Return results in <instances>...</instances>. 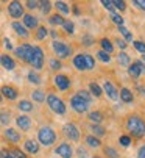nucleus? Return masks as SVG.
<instances>
[{
    "label": "nucleus",
    "instance_id": "24",
    "mask_svg": "<svg viewBox=\"0 0 145 158\" xmlns=\"http://www.w3.org/2000/svg\"><path fill=\"white\" fill-rule=\"evenodd\" d=\"M86 119L89 121V124H97V125H102L103 121H105V114L100 111V110H92L87 113Z\"/></svg>",
    "mask_w": 145,
    "mask_h": 158
},
{
    "label": "nucleus",
    "instance_id": "44",
    "mask_svg": "<svg viewBox=\"0 0 145 158\" xmlns=\"http://www.w3.org/2000/svg\"><path fill=\"white\" fill-rule=\"evenodd\" d=\"M52 8H53V3L52 2H48V0H42L41 2V11H42V14L44 16H50V11H52Z\"/></svg>",
    "mask_w": 145,
    "mask_h": 158
},
{
    "label": "nucleus",
    "instance_id": "2",
    "mask_svg": "<svg viewBox=\"0 0 145 158\" xmlns=\"http://www.w3.org/2000/svg\"><path fill=\"white\" fill-rule=\"evenodd\" d=\"M36 139L44 149H52L58 141V131L50 125H41L36 130Z\"/></svg>",
    "mask_w": 145,
    "mask_h": 158
},
{
    "label": "nucleus",
    "instance_id": "20",
    "mask_svg": "<svg viewBox=\"0 0 145 158\" xmlns=\"http://www.w3.org/2000/svg\"><path fill=\"white\" fill-rule=\"evenodd\" d=\"M83 143H84L83 146H86L87 149L95 150V152H99V150L103 149L102 139L97 138V136H94V135H91V133H87V135H84V136H83Z\"/></svg>",
    "mask_w": 145,
    "mask_h": 158
},
{
    "label": "nucleus",
    "instance_id": "54",
    "mask_svg": "<svg viewBox=\"0 0 145 158\" xmlns=\"http://www.w3.org/2000/svg\"><path fill=\"white\" fill-rule=\"evenodd\" d=\"M137 10H140V11H145V0H133L131 2Z\"/></svg>",
    "mask_w": 145,
    "mask_h": 158
},
{
    "label": "nucleus",
    "instance_id": "6",
    "mask_svg": "<svg viewBox=\"0 0 145 158\" xmlns=\"http://www.w3.org/2000/svg\"><path fill=\"white\" fill-rule=\"evenodd\" d=\"M61 135L69 143H80L81 141V128L75 122H66L61 127Z\"/></svg>",
    "mask_w": 145,
    "mask_h": 158
},
{
    "label": "nucleus",
    "instance_id": "4",
    "mask_svg": "<svg viewBox=\"0 0 145 158\" xmlns=\"http://www.w3.org/2000/svg\"><path fill=\"white\" fill-rule=\"evenodd\" d=\"M50 49H52V52H53V56L59 58L61 61L69 60L72 55H74V47H72L67 41H61V39L52 41ZM72 58H74V56H72Z\"/></svg>",
    "mask_w": 145,
    "mask_h": 158
},
{
    "label": "nucleus",
    "instance_id": "57",
    "mask_svg": "<svg viewBox=\"0 0 145 158\" xmlns=\"http://www.w3.org/2000/svg\"><path fill=\"white\" fill-rule=\"evenodd\" d=\"M137 91H139V94H140L142 97H145V86H139Z\"/></svg>",
    "mask_w": 145,
    "mask_h": 158
},
{
    "label": "nucleus",
    "instance_id": "12",
    "mask_svg": "<svg viewBox=\"0 0 145 158\" xmlns=\"http://www.w3.org/2000/svg\"><path fill=\"white\" fill-rule=\"evenodd\" d=\"M52 81H53L55 89H58V91H61V93L69 91V89L72 88V85H74L72 78H70L67 74H62V72L55 74V75H53V78H52Z\"/></svg>",
    "mask_w": 145,
    "mask_h": 158
},
{
    "label": "nucleus",
    "instance_id": "59",
    "mask_svg": "<svg viewBox=\"0 0 145 158\" xmlns=\"http://www.w3.org/2000/svg\"><path fill=\"white\" fill-rule=\"evenodd\" d=\"M91 158H102V155H91Z\"/></svg>",
    "mask_w": 145,
    "mask_h": 158
},
{
    "label": "nucleus",
    "instance_id": "18",
    "mask_svg": "<svg viewBox=\"0 0 145 158\" xmlns=\"http://www.w3.org/2000/svg\"><path fill=\"white\" fill-rule=\"evenodd\" d=\"M0 91H2V97L10 100V102H19L20 100L19 99V96H20L19 89L16 86H13V85H3Z\"/></svg>",
    "mask_w": 145,
    "mask_h": 158
},
{
    "label": "nucleus",
    "instance_id": "17",
    "mask_svg": "<svg viewBox=\"0 0 145 158\" xmlns=\"http://www.w3.org/2000/svg\"><path fill=\"white\" fill-rule=\"evenodd\" d=\"M102 88H103L105 96H106L109 100H112V102L120 100V91H119V89L112 85V81H111V80H105V81L102 83Z\"/></svg>",
    "mask_w": 145,
    "mask_h": 158
},
{
    "label": "nucleus",
    "instance_id": "23",
    "mask_svg": "<svg viewBox=\"0 0 145 158\" xmlns=\"http://www.w3.org/2000/svg\"><path fill=\"white\" fill-rule=\"evenodd\" d=\"M0 64H2V67L5 71H14L17 67V61L14 60V56H11L8 52H3L2 55H0Z\"/></svg>",
    "mask_w": 145,
    "mask_h": 158
},
{
    "label": "nucleus",
    "instance_id": "10",
    "mask_svg": "<svg viewBox=\"0 0 145 158\" xmlns=\"http://www.w3.org/2000/svg\"><path fill=\"white\" fill-rule=\"evenodd\" d=\"M53 153L59 158H74L77 155V149L69 141H61L53 147Z\"/></svg>",
    "mask_w": 145,
    "mask_h": 158
},
{
    "label": "nucleus",
    "instance_id": "40",
    "mask_svg": "<svg viewBox=\"0 0 145 158\" xmlns=\"http://www.w3.org/2000/svg\"><path fill=\"white\" fill-rule=\"evenodd\" d=\"M62 30L67 36H74L75 35V24H74V20L72 19H66L64 22V25H62Z\"/></svg>",
    "mask_w": 145,
    "mask_h": 158
},
{
    "label": "nucleus",
    "instance_id": "55",
    "mask_svg": "<svg viewBox=\"0 0 145 158\" xmlns=\"http://www.w3.org/2000/svg\"><path fill=\"white\" fill-rule=\"evenodd\" d=\"M3 47H5V50H8V52H14V47H13V44H11V41L5 36L3 38Z\"/></svg>",
    "mask_w": 145,
    "mask_h": 158
},
{
    "label": "nucleus",
    "instance_id": "28",
    "mask_svg": "<svg viewBox=\"0 0 145 158\" xmlns=\"http://www.w3.org/2000/svg\"><path fill=\"white\" fill-rule=\"evenodd\" d=\"M47 96H48V93H45L44 89H33L31 91V94H30V97H31V100L33 102H36V103H44V102H47Z\"/></svg>",
    "mask_w": 145,
    "mask_h": 158
},
{
    "label": "nucleus",
    "instance_id": "37",
    "mask_svg": "<svg viewBox=\"0 0 145 158\" xmlns=\"http://www.w3.org/2000/svg\"><path fill=\"white\" fill-rule=\"evenodd\" d=\"M13 119H14V118L11 116V111H10V110H8V111H6V110H2V114H0V124H2L3 128H8Z\"/></svg>",
    "mask_w": 145,
    "mask_h": 158
},
{
    "label": "nucleus",
    "instance_id": "31",
    "mask_svg": "<svg viewBox=\"0 0 145 158\" xmlns=\"http://www.w3.org/2000/svg\"><path fill=\"white\" fill-rule=\"evenodd\" d=\"M27 81H28L30 85H33V86H41V85H42V77H41L39 72L30 69V71L27 72Z\"/></svg>",
    "mask_w": 145,
    "mask_h": 158
},
{
    "label": "nucleus",
    "instance_id": "51",
    "mask_svg": "<svg viewBox=\"0 0 145 158\" xmlns=\"http://www.w3.org/2000/svg\"><path fill=\"white\" fill-rule=\"evenodd\" d=\"M77 156L78 158H89L91 155L87 153V147L86 146H78L77 147Z\"/></svg>",
    "mask_w": 145,
    "mask_h": 158
},
{
    "label": "nucleus",
    "instance_id": "50",
    "mask_svg": "<svg viewBox=\"0 0 145 158\" xmlns=\"http://www.w3.org/2000/svg\"><path fill=\"white\" fill-rule=\"evenodd\" d=\"M102 5L105 6V10L109 11V14L111 13H117L115 11V6H114V0H102Z\"/></svg>",
    "mask_w": 145,
    "mask_h": 158
},
{
    "label": "nucleus",
    "instance_id": "38",
    "mask_svg": "<svg viewBox=\"0 0 145 158\" xmlns=\"http://www.w3.org/2000/svg\"><path fill=\"white\" fill-rule=\"evenodd\" d=\"M95 58L99 60L100 63H103V64H109L112 61V55H109L108 52H105L102 49H99V50L95 52Z\"/></svg>",
    "mask_w": 145,
    "mask_h": 158
},
{
    "label": "nucleus",
    "instance_id": "52",
    "mask_svg": "<svg viewBox=\"0 0 145 158\" xmlns=\"http://www.w3.org/2000/svg\"><path fill=\"white\" fill-rule=\"evenodd\" d=\"M133 47H134L139 53L145 55V42H142V41H134V42H133Z\"/></svg>",
    "mask_w": 145,
    "mask_h": 158
},
{
    "label": "nucleus",
    "instance_id": "56",
    "mask_svg": "<svg viewBox=\"0 0 145 158\" xmlns=\"http://www.w3.org/2000/svg\"><path fill=\"white\" fill-rule=\"evenodd\" d=\"M0 158H13V156L10 155V152H8L6 147H2V152H0Z\"/></svg>",
    "mask_w": 145,
    "mask_h": 158
},
{
    "label": "nucleus",
    "instance_id": "29",
    "mask_svg": "<svg viewBox=\"0 0 145 158\" xmlns=\"http://www.w3.org/2000/svg\"><path fill=\"white\" fill-rule=\"evenodd\" d=\"M120 102H123V103H133L134 102V94L130 88H127V86L120 88Z\"/></svg>",
    "mask_w": 145,
    "mask_h": 158
},
{
    "label": "nucleus",
    "instance_id": "3",
    "mask_svg": "<svg viewBox=\"0 0 145 158\" xmlns=\"http://www.w3.org/2000/svg\"><path fill=\"white\" fill-rule=\"evenodd\" d=\"M95 63L97 58L92 53L87 52H78L77 55H74L72 58V66L75 67L78 72H91L95 69Z\"/></svg>",
    "mask_w": 145,
    "mask_h": 158
},
{
    "label": "nucleus",
    "instance_id": "33",
    "mask_svg": "<svg viewBox=\"0 0 145 158\" xmlns=\"http://www.w3.org/2000/svg\"><path fill=\"white\" fill-rule=\"evenodd\" d=\"M112 42H114V41L109 39V38H102V39L99 41V46H100L102 50H105V52H108L109 55H112V53H114V49H115Z\"/></svg>",
    "mask_w": 145,
    "mask_h": 158
},
{
    "label": "nucleus",
    "instance_id": "16",
    "mask_svg": "<svg viewBox=\"0 0 145 158\" xmlns=\"http://www.w3.org/2000/svg\"><path fill=\"white\" fill-rule=\"evenodd\" d=\"M22 150L25 152L27 155L33 156V155H38V153L41 152V144H39L38 139L28 136V138L23 139V143H22Z\"/></svg>",
    "mask_w": 145,
    "mask_h": 158
},
{
    "label": "nucleus",
    "instance_id": "49",
    "mask_svg": "<svg viewBox=\"0 0 145 158\" xmlns=\"http://www.w3.org/2000/svg\"><path fill=\"white\" fill-rule=\"evenodd\" d=\"M114 6L117 13H123L127 10V2L125 0H114Z\"/></svg>",
    "mask_w": 145,
    "mask_h": 158
},
{
    "label": "nucleus",
    "instance_id": "32",
    "mask_svg": "<svg viewBox=\"0 0 145 158\" xmlns=\"http://www.w3.org/2000/svg\"><path fill=\"white\" fill-rule=\"evenodd\" d=\"M62 69V61L56 56H50L48 58V71H52L55 74H59V71Z\"/></svg>",
    "mask_w": 145,
    "mask_h": 158
},
{
    "label": "nucleus",
    "instance_id": "39",
    "mask_svg": "<svg viewBox=\"0 0 145 158\" xmlns=\"http://www.w3.org/2000/svg\"><path fill=\"white\" fill-rule=\"evenodd\" d=\"M102 152H103L105 158H120L119 150H117L115 147H112V146H103Z\"/></svg>",
    "mask_w": 145,
    "mask_h": 158
},
{
    "label": "nucleus",
    "instance_id": "43",
    "mask_svg": "<svg viewBox=\"0 0 145 158\" xmlns=\"http://www.w3.org/2000/svg\"><path fill=\"white\" fill-rule=\"evenodd\" d=\"M119 144L122 147H130L133 144V138L130 136L128 133H123V135H120V136H119Z\"/></svg>",
    "mask_w": 145,
    "mask_h": 158
},
{
    "label": "nucleus",
    "instance_id": "36",
    "mask_svg": "<svg viewBox=\"0 0 145 158\" xmlns=\"http://www.w3.org/2000/svg\"><path fill=\"white\" fill-rule=\"evenodd\" d=\"M6 149H8V152H10V155L13 158H31L30 155H27L25 152H23L20 147H17V146H8Z\"/></svg>",
    "mask_w": 145,
    "mask_h": 158
},
{
    "label": "nucleus",
    "instance_id": "13",
    "mask_svg": "<svg viewBox=\"0 0 145 158\" xmlns=\"http://www.w3.org/2000/svg\"><path fill=\"white\" fill-rule=\"evenodd\" d=\"M44 64H45V52L41 46H34V52H33V58L30 63V67L36 72H41L44 69Z\"/></svg>",
    "mask_w": 145,
    "mask_h": 158
},
{
    "label": "nucleus",
    "instance_id": "1",
    "mask_svg": "<svg viewBox=\"0 0 145 158\" xmlns=\"http://www.w3.org/2000/svg\"><path fill=\"white\" fill-rule=\"evenodd\" d=\"M125 130L136 141L145 138V119L139 113H131L125 118Z\"/></svg>",
    "mask_w": 145,
    "mask_h": 158
},
{
    "label": "nucleus",
    "instance_id": "42",
    "mask_svg": "<svg viewBox=\"0 0 145 158\" xmlns=\"http://www.w3.org/2000/svg\"><path fill=\"white\" fill-rule=\"evenodd\" d=\"M117 31H120V35L123 36V39H125L127 42H134V39H133V33H130V30H128L125 25L117 27Z\"/></svg>",
    "mask_w": 145,
    "mask_h": 158
},
{
    "label": "nucleus",
    "instance_id": "45",
    "mask_svg": "<svg viewBox=\"0 0 145 158\" xmlns=\"http://www.w3.org/2000/svg\"><path fill=\"white\" fill-rule=\"evenodd\" d=\"M77 94H78L80 97H83L84 100H87L89 103H92V102H94V99H95V97L91 94V91H89V89H78V91H77Z\"/></svg>",
    "mask_w": 145,
    "mask_h": 158
},
{
    "label": "nucleus",
    "instance_id": "22",
    "mask_svg": "<svg viewBox=\"0 0 145 158\" xmlns=\"http://www.w3.org/2000/svg\"><path fill=\"white\" fill-rule=\"evenodd\" d=\"M22 24L25 25L30 31H36L39 27H41V24H39V17L38 16H34L33 13H27L25 16H23V19H22Z\"/></svg>",
    "mask_w": 145,
    "mask_h": 158
},
{
    "label": "nucleus",
    "instance_id": "7",
    "mask_svg": "<svg viewBox=\"0 0 145 158\" xmlns=\"http://www.w3.org/2000/svg\"><path fill=\"white\" fill-rule=\"evenodd\" d=\"M33 52H34V46L27 41V42H22L19 47H16L13 53H14V56L19 61H22L23 64H28L30 66L31 58H33Z\"/></svg>",
    "mask_w": 145,
    "mask_h": 158
},
{
    "label": "nucleus",
    "instance_id": "35",
    "mask_svg": "<svg viewBox=\"0 0 145 158\" xmlns=\"http://www.w3.org/2000/svg\"><path fill=\"white\" fill-rule=\"evenodd\" d=\"M48 35H50V30H48L45 25H41V27L33 33V38H34L36 41H39V42H41V41H45V39L48 38Z\"/></svg>",
    "mask_w": 145,
    "mask_h": 158
},
{
    "label": "nucleus",
    "instance_id": "5",
    "mask_svg": "<svg viewBox=\"0 0 145 158\" xmlns=\"http://www.w3.org/2000/svg\"><path fill=\"white\" fill-rule=\"evenodd\" d=\"M47 106L56 116H66L67 114V105H66V102L58 94H55V93H48V96H47Z\"/></svg>",
    "mask_w": 145,
    "mask_h": 158
},
{
    "label": "nucleus",
    "instance_id": "9",
    "mask_svg": "<svg viewBox=\"0 0 145 158\" xmlns=\"http://www.w3.org/2000/svg\"><path fill=\"white\" fill-rule=\"evenodd\" d=\"M2 139H3V143H8L10 146H17L19 147V144L23 143L25 138H23L22 131H19L17 128L8 127V128H3V131H2Z\"/></svg>",
    "mask_w": 145,
    "mask_h": 158
},
{
    "label": "nucleus",
    "instance_id": "46",
    "mask_svg": "<svg viewBox=\"0 0 145 158\" xmlns=\"http://www.w3.org/2000/svg\"><path fill=\"white\" fill-rule=\"evenodd\" d=\"M109 17H111V20L114 22L117 27H122L123 25V17H122V14H120V13H111Z\"/></svg>",
    "mask_w": 145,
    "mask_h": 158
},
{
    "label": "nucleus",
    "instance_id": "53",
    "mask_svg": "<svg viewBox=\"0 0 145 158\" xmlns=\"http://www.w3.org/2000/svg\"><path fill=\"white\" fill-rule=\"evenodd\" d=\"M136 158H145V143L139 144L136 149Z\"/></svg>",
    "mask_w": 145,
    "mask_h": 158
},
{
    "label": "nucleus",
    "instance_id": "8",
    "mask_svg": "<svg viewBox=\"0 0 145 158\" xmlns=\"http://www.w3.org/2000/svg\"><path fill=\"white\" fill-rule=\"evenodd\" d=\"M91 105L92 103H89L87 100H84L83 97H80L77 93L70 97V110L74 111V113H77V114H80V116L87 114V113L91 111Z\"/></svg>",
    "mask_w": 145,
    "mask_h": 158
},
{
    "label": "nucleus",
    "instance_id": "27",
    "mask_svg": "<svg viewBox=\"0 0 145 158\" xmlns=\"http://www.w3.org/2000/svg\"><path fill=\"white\" fill-rule=\"evenodd\" d=\"M87 89L91 91V94H92L95 99H102V96L105 94V93H103L102 85H99L95 80H92V81H89V83H87Z\"/></svg>",
    "mask_w": 145,
    "mask_h": 158
},
{
    "label": "nucleus",
    "instance_id": "34",
    "mask_svg": "<svg viewBox=\"0 0 145 158\" xmlns=\"http://www.w3.org/2000/svg\"><path fill=\"white\" fill-rule=\"evenodd\" d=\"M117 63L122 66V67H128L131 66V63H133V60H131V56L127 53V52H119L117 53Z\"/></svg>",
    "mask_w": 145,
    "mask_h": 158
},
{
    "label": "nucleus",
    "instance_id": "41",
    "mask_svg": "<svg viewBox=\"0 0 145 158\" xmlns=\"http://www.w3.org/2000/svg\"><path fill=\"white\" fill-rule=\"evenodd\" d=\"M81 44H83V46L84 47H92L94 46V44H95V38L91 35V33H84L83 36H81Z\"/></svg>",
    "mask_w": 145,
    "mask_h": 158
},
{
    "label": "nucleus",
    "instance_id": "60",
    "mask_svg": "<svg viewBox=\"0 0 145 158\" xmlns=\"http://www.w3.org/2000/svg\"><path fill=\"white\" fill-rule=\"evenodd\" d=\"M140 60H142V61L145 63V55H142V58H140Z\"/></svg>",
    "mask_w": 145,
    "mask_h": 158
},
{
    "label": "nucleus",
    "instance_id": "14",
    "mask_svg": "<svg viewBox=\"0 0 145 158\" xmlns=\"http://www.w3.org/2000/svg\"><path fill=\"white\" fill-rule=\"evenodd\" d=\"M14 124H16V128L19 131H22V133H30L33 130V127H34L33 119L28 114H20V113L14 118Z\"/></svg>",
    "mask_w": 145,
    "mask_h": 158
},
{
    "label": "nucleus",
    "instance_id": "25",
    "mask_svg": "<svg viewBox=\"0 0 145 158\" xmlns=\"http://www.w3.org/2000/svg\"><path fill=\"white\" fill-rule=\"evenodd\" d=\"M53 8L56 10V13H59L61 16H69L72 13V6L67 2H62V0H58V2H53Z\"/></svg>",
    "mask_w": 145,
    "mask_h": 158
},
{
    "label": "nucleus",
    "instance_id": "48",
    "mask_svg": "<svg viewBox=\"0 0 145 158\" xmlns=\"http://www.w3.org/2000/svg\"><path fill=\"white\" fill-rule=\"evenodd\" d=\"M114 44L120 49V52H125L127 49H128V42L125 41V39H120V38H115L114 39Z\"/></svg>",
    "mask_w": 145,
    "mask_h": 158
},
{
    "label": "nucleus",
    "instance_id": "15",
    "mask_svg": "<svg viewBox=\"0 0 145 158\" xmlns=\"http://www.w3.org/2000/svg\"><path fill=\"white\" fill-rule=\"evenodd\" d=\"M127 72H128V75H130L131 78H134V80L140 78L142 75H145V63H143L142 60H133V63H131V66L127 69Z\"/></svg>",
    "mask_w": 145,
    "mask_h": 158
},
{
    "label": "nucleus",
    "instance_id": "11",
    "mask_svg": "<svg viewBox=\"0 0 145 158\" xmlns=\"http://www.w3.org/2000/svg\"><path fill=\"white\" fill-rule=\"evenodd\" d=\"M6 11H8V16L14 20H19V19H23V16H25V5H23L22 2H19V0H11V2H8L6 5Z\"/></svg>",
    "mask_w": 145,
    "mask_h": 158
},
{
    "label": "nucleus",
    "instance_id": "58",
    "mask_svg": "<svg viewBox=\"0 0 145 158\" xmlns=\"http://www.w3.org/2000/svg\"><path fill=\"white\" fill-rule=\"evenodd\" d=\"M72 11H74V14H80V8H78L77 5H74V6H72Z\"/></svg>",
    "mask_w": 145,
    "mask_h": 158
},
{
    "label": "nucleus",
    "instance_id": "47",
    "mask_svg": "<svg viewBox=\"0 0 145 158\" xmlns=\"http://www.w3.org/2000/svg\"><path fill=\"white\" fill-rule=\"evenodd\" d=\"M23 5H25V8L30 10V11L41 8V2H38V0H27V2H23Z\"/></svg>",
    "mask_w": 145,
    "mask_h": 158
},
{
    "label": "nucleus",
    "instance_id": "19",
    "mask_svg": "<svg viewBox=\"0 0 145 158\" xmlns=\"http://www.w3.org/2000/svg\"><path fill=\"white\" fill-rule=\"evenodd\" d=\"M11 30H13L20 39L25 41V42H27V39H30V36H31V31H30L25 25H23L20 20H13V22H11Z\"/></svg>",
    "mask_w": 145,
    "mask_h": 158
},
{
    "label": "nucleus",
    "instance_id": "21",
    "mask_svg": "<svg viewBox=\"0 0 145 158\" xmlns=\"http://www.w3.org/2000/svg\"><path fill=\"white\" fill-rule=\"evenodd\" d=\"M16 108L20 114H30V113H34L36 110L31 99H20L19 102H16Z\"/></svg>",
    "mask_w": 145,
    "mask_h": 158
},
{
    "label": "nucleus",
    "instance_id": "26",
    "mask_svg": "<svg viewBox=\"0 0 145 158\" xmlns=\"http://www.w3.org/2000/svg\"><path fill=\"white\" fill-rule=\"evenodd\" d=\"M87 130H89L91 135H94V136L100 138V139L108 135V130H106L103 125H97V124H89V125H87Z\"/></svg>",
    "mask_w": 145,
    "mask_h": 158
},
{
    "label": "nucleus",
    "instance_id": "30",
    "mask_svg": "<svg viewBox=\"0 0 145 158\" xmlns=\"http://www.w3.org/2000/svg\"><path fill=\"white\" fill-rule=\"evenodd\" d=\"M48 24H50L52 27H61L62 28V25H64V22H66V17L64 16H61L59 13H53V14H50L48 16Z\"/></svg>",
    "mask_w": 145,
    "mask_h": 158
}]
</instances>
